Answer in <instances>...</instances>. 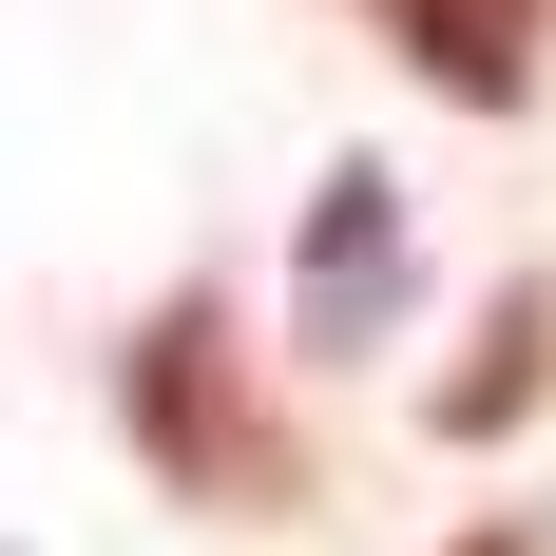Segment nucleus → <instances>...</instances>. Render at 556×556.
<instances>
[{"label":"nucleus","instance_id":"obj_1","mask_svg":"<svg viewBox=\"0 0 556 556\" xmlns=\"http://www.w3.org/2000/svg\"><path fill=\"white\" fill-rule=\"evenodd\" d=\"M115 422H135V460H154L173 500H250V518H288V500H307L288 422L250 403V365H230V288H173L154 327L115 345Z\"/></svg>","mask_w":556,"mask_h":556},{"label":"nucleus","instance_id":"obj_4","mask_svg":"<svg viewBox=\"0 0 556 556\" xmlns=\"http://www.w3.org/2000/svg\"><path fill=\"white\" fill-rule=\"evenodd\" d=\"M538 384H556V288L500 269V288H480V345L422 384V422H442V442H518V422H538Z\"/></svg>","mask_w":556,"mask_h":556},{"label":"nucleus","instance_id":"obj_5","mask_svg":"<svg viewBox=\"0 0 556 556\" xmlns=\"http://www.w3.org/2000/svg\"><path fill=\"white\" fill-rule=\"evenodd\" d=\"M460 556H538V538H518V518H480V538H460Z\"/></svg>","mask_w":556,"mask_h":556},{"label":"nucleus","instance_id":"obj_2","mask_svg":"<svg viewBox=\"0 0 556 556\" xmlns=\"http://www.w3.org/2000/svg\"><path fill=\"white\" fill-rule=\"evenodd\" d=\"M403 269H422V230H403V173L345 154L327 192H307V250H288V327L327 345V365H365V345L403 327Z\"/></svg>","mask_w":556,"mask_h":556},{"label":"nucleus","instance_id":"obj_3","mask_svg":"<svg viewBox=\"0 0 556 556\" xmlns=\"http://www.w3.org/2000/svg\"><path fill=\"white\" fill-rule=\"evenodd\" d=\"M403 39V77L422 97H460V115H518L538 97V58H556V0H365Z\"/></svg>","mask_w":556,"mask_h":556}]
</instances>
